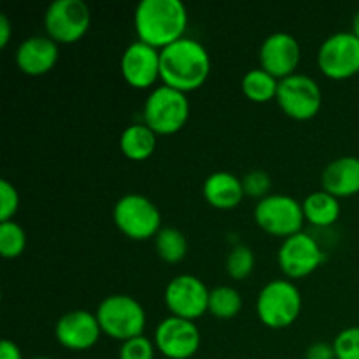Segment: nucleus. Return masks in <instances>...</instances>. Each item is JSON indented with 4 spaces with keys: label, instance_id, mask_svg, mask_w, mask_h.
<instances>
[{
    "label": "nucleus",
    "instance_id": "nucleus-1",
    "mask_svg": "<svg viewBox=\"0 0 359 359\" xmlns=\"http://www.w3.org/2000/svg\"><path fill=\"white\" fill-rule=\"evenodd\" d=\"M160 60L161 83L184 93L203 86L212 69L209 49L188 35L160 49Z\"/></svg>",
    "mask_w": 359,
    "mask_h": 359
},
{
    "label": "nucleus",
    "instance_id": "nucleus-2",
    "mask_svg": "<svg viewBox=\"0 0 359 359\" xmlns=\"http://www.w3.org/2000/svg\"><path fill=\"white\" fill-rule=\"evenodd\" d=\"M188 23V7L182 0H140L133 11L137 39L156 49L184 37Z\"/></svg>",
    "mask_w": 359,
    "mask_h": 359
},
{
    "label": "nucleus",
    "instance_id": "nucleus-3",
    "mask_svg": "<svg viewBox=\"0 0 359 359\" xmlns=\"http://www.w3.org/2000/svg\"><path fill=\"white\" fill-rule=\"evenodd\" d=\"M300 287L291 279H272L259 290L256 297V314L259 321L272 330H283L294 325L300 318Z\"/></svg>",
    "mask_w": 359,
    "mask_h": 359
},
{
    "label": "nucleus",
    "instance_id": "nucleus-4",
    "mask_svg": "<svg viewBox=\"0 0 359 359\" xmlns=\"http://www.w3.org/2000/svg\"><path fill=\"white\" fill-rule=\"evenodd\" d=\"M188 93L167 84H158L147 95L142 107V121L156 135H172L184 128L189 118Z\"/></svg>",
    "mask_w": 359,
    "mask_h": 359
},
{
    "label": "nucleus",
    "instance_id": "nucleus-5",
    "mask_svg": "<svg viewBox=\"0 0 359 359\" xmlns=\"http://www.w3.org/2000/svg\"><path fill=\"white\" fill-rule=\"evenodd\" d=\"M95 314H97L102 333L119 342L144 335V330H146V309L137 298L130 294H109L98 304Z\"/></svg>",
    "mask_w": 359,
    "mask_h": 359
},
{
    "label": "nucleus",
    "instance_id": "nucleus-6",
    "mask_svg": "<svg viewBox=\"0 0 359 359\" xmlns=\"http://www.w3.org/2000/svg\"><path fill=\"white\" fill-rule=\"evenodd\" d=\"M112 219L121 233L133 241H147L161 230V212L156 203L142 193L119 196L112 209Z\"/></svg>",
    "mask_w": 359,
    "mask_h": 359
},
{
    "label": "nucleus",
    "instance_id": "nucleus-7",
    "mask_svg": "<svg viewBox=\"0 0 359 359\" xmlns=\"http://www.w3.org/2000/svg\"><path fill=\"white\" fill-rule=\"evenodd\" d=\"M255 221L269 235L287 238L304 230V207L294 196L286 193H270L256 202Z\"/></svg>",
    "mask_w": 359,
    "mask_h": 359
},
{
    "label": "nucleus",
    "instance_id": "nucleus-8",
    "mask_svg": "<svg viewBox=\"0 0 359 359\" xmlns=\"http://www.w3.org/2000/svg\"><path fill=\"white\" fill-rule=\"evenodd\" d=\"M277 104L297 121L312 119L323 107V90L318 81L304 72H294L279 81Z\"/></svg>",
    "mask_w": 359,
    "mask_h": 359
},
{
    "label": "nucleus",
    "instance_id": "nucleus-9",
    "mask_svg": "<svg viewBox=\"0 0 359 359\" xmlns=\"http://www.w3.org/2000/svg\"><path fill=\"white\" fill-rule=\"evenodd\" d=\"M46 35L58 44H72L83 39L91 25V11L84 0H53L46 7Z\"/></svg>",
    "mask_w": 359,
    "mask_h": 359
},
{
    "label": "nucleus",
    "instance_id": "nucleus-10",
    "mask_svg": "<svg viewBox=\"0 0 359 359\" xmlns=\"http://www.w3.org/2000/svg\"><path fill=\"white\" fill-rule=\"evenodd\" d=\"M326 255L314 235L298 231L291 237L283 238L277 251V262L287 279H304L314 273L325 262Z\"/></svg>",
    "mask_w": 359,
    "mask_h": 359
},
{
    "label": "nucleus",
    "instance_id": "nucleus-11",
    "mask_svg": "<svg viewBox=\"0 0 359 359\" xmlns=\"http://www.w3.org/2000/svg\"><path fill=\"white\" fill-rule=\"evenodd\" d=\"M318 67L330 79H349L359 72V39L351 30L328 35L318 49Z\"/></svg>",
    "mask_w": 359,
    "mask_h": 359
},
{
    "label": "nucleus",
    "instance_id": "nucleus-12",
    "mask_svg": "<svg viewBox=\"0 0 359 359\" xmlns=\"http://www.w3.org/2000/svg\"><path fill=\"white\" fill-rule=\"evenodd\" d=\"M210 290L200 277L193 273H179L168 280L163 300L170 316L196 321L209 312Z\"/></svg>",
    "mask_w": 359,
    "mask_h": 359
},
{
    "label": "nucleus",
    "instance_id": "nucleus-13",
    "mask_svg": "<svg viewBox=\"0 0 359 359\" xmlns=\"http://www.w3.org/2000/svg\"><path fill=\"white\" fill-rule=\"evenodd\" d=\"M202 344V335L195 321L167 316L154 330V346L161 356L168 359H189Z\"/></svg>",
    "mask_w": 359,
    "mask_h": 359
},
{
    "label": "nucleus",
    "instance_id": "nucleus-14",
    "mask_svg": "<svg viewBox=\"0 0 359 359\" xmlns=\"http://www.w3.org/2000/svg\"><path fill=\"white\" fill-rule=\"evenodd\" d=\"M119 70L126 84L137 90H153L158 79H161L160 49L142 41H133L123 51L119 60Z\"/></svg>",
    "mask_w": 359,
    "mask_h": 359
},
{
    "label": "nucleus",
    "instance_id": "nucleus-15",
    "mask_svg": "<svg viewBox=\"0 0 359 359\" xmlns=\"http://www.w3.org/2000/svg\"><path fill=\"white\" fill-rule=\"evenodd\" d=\"M300 60L302 46L291 32H272L259 46V67L277 79H284L297 72Z\"/></svg>",
    "mask_w": 359,
    "mask_h": 359
},
{
    "label": "nucleus",
    "instance_id": "nucleus-16",
    "mask_svg": "<svg viewBox=\"0 0 359 359\" xmlns=\"http://www.w3.org/2000/svg\"><path fill=\"white\" fill-rule=\"evenodd\" d=\"M100 335L104 333L98 325L97 314L84 309L65 312L55 325V337L60 346L74 353L91 349Z\"/></svg>",
    "mask_w": 359,
    "mask_h": 359
},
{
    "label": "nucleus",
    "instance_id": "nucleus-17",
    "mask_svg": "<svg viewBox=\"0 0 359 359\" xmlns=\"http://www.w3.org/2000/svg\"><path fill=\"white\" fill-rule=\"evenodd\" d=\"M60 44L49 35H30L16 48V65L27 76H44L56 65Z\"/></svg>",
    "mask_w": 359,
    "mask_h": 359
},
{
    "label": "nucleus",
    "instance_id": "nucleus-18",
    "mask_svg": "<svg viewBox=\"0 0 359 359\" xmlns=\"http://www.w3.org/2000/svg\"><path fill=\"white\" fill-rule=\"evenodd\" d=\"M321 189L337 198H349L359 193V156L346 154L330 161L321 174Z\"/></svg>",
    "mask_w": 359,
    "mask_h": 359
},
{
    "label": "nucleus",
    "instance_id": "nucleus-19",
    "mask_svg": "<svg viewBox=\"0 0 359 359\" xmlns=\"http://www.w3.org/2000/svg\"><path fill=\"white\" fill-rule=\"evenodd\" d=\"M203 198L209 205L221 210H230L245 198L242 177L226 170L212 172L205 177L202 186Z\"/></svg>",
    "mask_w": 359,
    "mask_h": 359
},
{
    "label": "nucleus",
    "instance_id": "nucleus-20",
    "mask_svg": "<svg viewBox=\"0 0 359 359\" xmlns=\"http://www.w3.org/2000/svg\"><path fill=\"white\" fill-rule=\"evenodd\" d=\"M158 135L144 121L132 123L119 135V149L132 161H144L153 156Z\"/></svg>",
    "mask_w": 359,
    "mask_h": 359
},
{
    "label": "nucleus",
    "instance_id": "nucleus-21",
    "mask_svg": "<svg viewBox=\"0 0 359 359\" xmlns=\"http://www.w3.org/2000/svg\"><path fill=\"white\" fill-rule=\"evenodd\" d=\"M302 207H304L305 221H309L314 226H332L337 223L340 217V198L333 196L332 193L325 191V189H318L312 191L302 200Z\"/></svg>",
    "mask_w": 359,
    "mask_h": 359
},
{
    "label": "nucleus",
    "instance_id": "nucleus-22",
    "mask_svg": "<svg viewBox=\"0 0 359 359\" xmlns=\"http://www.w3.org/2000/svg\"><path fill=\"white\" fill-rule=\"evenodd\" d=\"M279 81L276 76L266 72L262 67L248 70L242 77V93L251 102L265 104V102L277 98V90H279Z\"/></svg>",
    "mask_w": 359,
    "mask_h": 359
},
{
    "label": "nucleus",
    "instance_id": "nucleus-23",
    "mask_svg": "<svg viewBox=\"0 0 359 359\" xmlns=\"http://www.w3.org/2000/svg\"><path fill=\"white\" fill-rule=\"evenodd\" d=\"M154 249L167 263H179L188 255V238L179 228L161 226L154 237Z\"/></svg>",
    "mask_w": 359,
    "mask_h": 359
},
{
    "label": "nucleus",
    "instance_id": "nucleus-24",
    "mask_svg": "<svg viewBox=\"0 0 359 359\" xmlns=\"http://www.w3.org/2000/svg\"><path fill=\"white\" fill-rule=\"evenodd\" d=\"M242 311V294L233 286H216L210 290L209 312L217 319H231Z\"/></svg>",
    "mask_w": 359,
    "mask_h": 359
},
{
    "label": "nucleus",
    "instance_id": "nucleus-25",
    "mask_svg": "<svg viewBox=\"0 0 359 359\" xmlns=\"http://www.w3.org/2000/svg\"><path fill=\"white\" fill-rule=\"evenodd\" d=\"M27 248V231L14 219L0 221V255L14 259L23 255Z\"/></svg>",
    "mask_w": 359,
    "mask_h": 359
},
{
    "label": "nucleus",
    "instance_id": "nucleus-26",
    "mask_svg": "<svg viewBox=\"0 0 359 359\" xmlns=\"http://www.w3.org/2000/svg\"><path fill=\"white\" fill-rule=\"evenodd\" d=\"M256 265V256L252 249L245 244H237L230 249L226 256V272L231 279L244 280L252 273Z\"/></svg>",
    "mask_w": 359,
    "mask_h": 359
},
{
    "label": "nucleus",
    "instance_id": "nucleus-27",
    "mask_svg": "<svg viewBox=\"0 0 359 359\" xmlns=\"http://www.w3.org/2000/svg\"><path fill=\"white\" fill-rule=\"evenodd\" d=\"M156 353L154 340H151L146 335H139L126 340V342H121L118 359H154Z\"/></svg>",
    "mask_w": 359,
    "mask_h": 359
},
{
    "label": "nucleus",
    "instance_id": "nucleus-28",
    "mask_svg": "<svg viewBox=\"0 0 359 359\" xmlns=\"http://www.w3.org/2000/svg\"><path fill=\"white\" fill-rule=\"evenodd\" d=\"M337 359H359V326H347L333 340Z\"/></svg>",
    "mask_w": 359,
    "mask_h": 359
},
{
    "label": "nucleus",
    "instance_id": "nucleus-29",
    "mask_svg": "<svg viewBox=\"0 0 359 359\" xmlns=\"http://www.w3.org/2000/svg\"><path fill=\"white\" fill-rule=\"evenodd\" d=\"M242 186H244L245 196H251V198L262 200L266 195H270V188H272V179L266 174L265 170H255L248 172V174L242 177Z\"/></svg>",
    "mask_w": 359,
    "mask_h": 359
},
{
    "label": "nucleus",
    "instance_id": "nucleus-30",
    "mask_svg": "<svg viewBox=\"0 0 359 359\" xmlns=\"http://www.w3.org/2000/svg\"><path fill=\"white\" fill-rule=\"evenodd\" d=\"M20 209V193L7 179L0 181V221H11Z\"/></svg>",
    "mask_w": 359,
    "mask_h": 359
},
{
    "label": "nucleus",
    "instance_id": "nucleus-31",
    "mask_svg": "<svg viewBox=\"0 0 359 359\" xmlns=\"http://www.w3.org/2000/svg\"><path fill=\"white\" fill-rule=\"evenodd\" d=\"M305 359H337L333 344L314 342L305 351Z\"/></svg>",
    "mask_w": 359,
    "mask_h": 359
},
{
    "label": "nucleus",
    "instance_id": "nucleus-32",
    "mask_svg": "<svg viewBox=\"0 0 359 359\" xmlns=\"http://www.w3.org/2000/svg\"><path fill=\"white\" fill-rule=\"evenodd\" d=\"M0 359H23V353L16 342L4 339L0 342Z\"/></svg>",
    "mask_w": 359,
    "mask_h": 359
},
{
    "label": "nucleus",
    "instance_id": "nucleus-33",
    "mask_svg": "<svg viewBox=\"0 0 359 359\" xmlns=\"http://www.w3.org/2000/svg\"><path fill=\"white\" fill-rule=\"evenodd\" d=\"M13 34V25H11L9 16L6 13H0V48H6L11 41Z\"/></svg>",
    "mask_w": 359,
    "mask_h": 359
},
{
    "label": "nucleus",
    "instance_id": "nucleus-34",
    "mask_svg": "<svg viewBox=\"0 0 359 359\" xmlns=\"http://www.w3.org/2000/svg\"><path fill=\"white\" fill-rule=\"evenodd\" d=\"M351 32H353V34L359 39V9L354 13V16H353V28H351Z\"/></svg>",
    "mask_w": 359,
    "mask_h": 359
},
{
    "label": "nucleus",
    "instance_id": "nucleus-35",
    "mask_svg": "<svg viewBox=\"0 0 359 359\" xmlns=\"http://www.w3.org/2000/svg\"><path fill=\"white\" fill-rule=\"evenodd\" d=\"M32 359H53V358H49V356H35V358H32Z\"/></svg>",
    "mask_w": 359,
    "mask_h": 359
}]
</instances>
